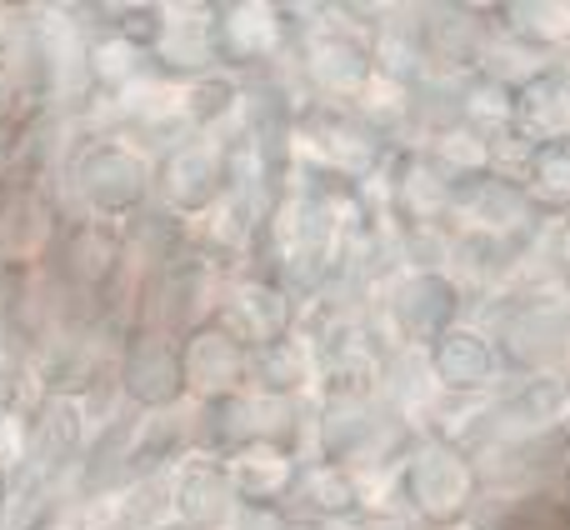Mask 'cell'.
Wrapping results in <instances>:
<instances>
[{"label":"cell","instance_id":"1","mask_svg":"<svg viewBox=\"0 0 570 530\" xmlns=\"http://www.w3.org/2000/svg\"><path fill=\"white\" fill-rule=\"evenodd\" d=\"M70 180H76V196L86 206L90 220H130L140 206L150 200V186H156V170L126 140L96 136L90 146H80L76 166H70Z\"/></svg>","mask_w":570,"mask_h":530},{"label":"cell","instance_id":"2","mask_svg":"<svg viewBox=\"0 0 570 530\" xmlns=\"http://www.w3.org/2000/svg\"><path fill=\"white\" fill-rule=\"evenodd\" d=\"M50 256H56V275L66 281V291H76L80 301H106L126 265V236L120 226L86 216L50 236Z\"/></svg>","mask_w":570,"mask_h":530},{"label":"cell","instance_id":"3","mask_svg":"<svg viewBox=\"0 0 570 530\" xmlns=\"http://www.w3.org/2000/svg\"><path fill=\"white\" fill-rule=\"evenodd\" d=\"M116 381L130 405L140 411H170L186 395V365H180V345L166 331H136L120 351Z\"/></svg>","mask_w":570,"mask_h":530},{"label":"cell","instance_id":"4","mask_svg":"<svg viewBox=\"0 0 570 530\" xmlns=\"http://www.w3.org/2000/svg\"><path fill=\"white\" fill-rule=\"evenodd\" d=\"M80 445H86V405L66 401V395H46L40 411L26 421V461H20V471H26L30 491H46V481L76 461Z\"/></svg>","mask_w":570,"mask_h":530},{"label":"cell","instance_id":"5","mask_svg":"<svg viewBox=\"0 0 570 530\" xmlns=\"http://www.w3.org/2000/svg\"><path fill=\"white\" fill-rule=\"evenodd\" d=\"M180 365H186V391L196 385V391H216L226 395L230 385L240 381V371H246V355H240V345L230 341V335L220 331H190L186 345H180Z\"/></svg>","mask_w":570,"mask_h":530},{"label":"cell","instance_id":"6","mask_svg":"<svg viewBox=\"0 0 570 530\" xmlns=\"http://www.w3.org/2000/svg\"><path fill=\"white\" fill-rule=\"evenodd\" d=\"M210 180H216V160H210V150H176V156L166 160V170H160V196H166V206L176 210H200L210 200Z\"/></svg>","mask_w":570,"mask_h":530},{"label":"cell","instance_id":"7","mask_svg":"<svg viewBox=\"0 0 570 530\" xmlns=\"http://www.w3.org/2000/svg\"><path fill=\"white\" fill-rule=\"evenodd\" d=\"M136 70H140V50L130 46V40L110 36V30H100L86 46V76L96 80L100 90H126L130 80H136Z\"/></svg>","mask_w":570,"mask_h":530},{"label":"cell","instance_id":"8","mask_svg":"<svg viewBox=\"0 0 570 530\" xmlns=\"http://www.w3.org/2000/svg\"><path fill=\"white\" fill-rule=\"evenodd\" d=\"M16 106H20V70L0 56V126H10Z\"/></svg>","mask_w":570,"mask_h":530},{"label":"cell","instance_id":"9","mask_svg":"<svg viewBox=\"0 0 570 530\" xmlns=\"http://www.w3.org/2000/svg\"><path fill=\"white\" fill-rule=\"evenodd\" d=\"M10 506H16V475L0 471V526L10 521Z\"/></svg>","mask_w":570,"mask_h":530},{"label":"cell","instance_id":"10","mask_svg":"<svg viewBox=\"0 0 570 530\" xmlns=\"http://www.w3.org/2000/svg\"><path fill=\"white\" fill-rule=\"evenodd\" d=\"M10 361V315L0 311V365Z\"/></svg>","mask_w":570,"mask_h":530},{"label":"cell","instance_id":"11","mask_svg":"<svg viewBox=\"0 0 570 530\" xmlns=\"http://www.w3.org/2000/svg\"><path fill=\"white\" fill-rule=\"evenodd\" d=\"M6 271H10V265H6V261H0V285H6Z\"/></svg>","mask_w":570,"mask_h":530}]
</instances>
